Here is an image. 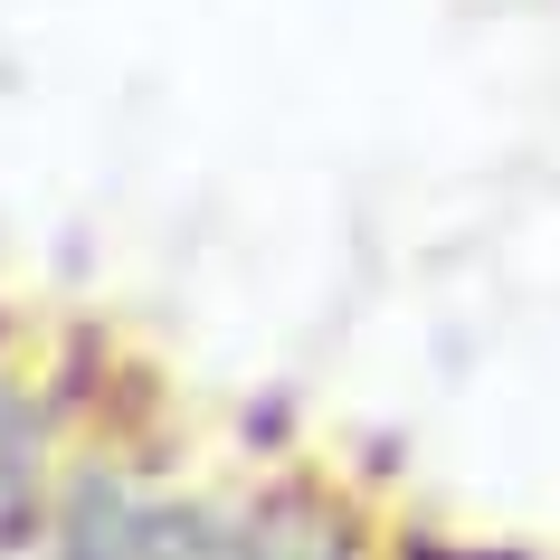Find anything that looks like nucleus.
<instances>
[{
    "label": "nucleus",
    "mask_w": 560,
    "mask_h": 560,
    "mask_svg": "<svg viewBox=\"0 0 560 560\" xmlns=\"http://www.w3.org/2000/svg\"><path fill=\"white\" fill-rule=\"evenodd\" d=\"M229 503L237 485L180 475L152 438H133L115 409H95L30 560H229Z\"/></svg>",
    "instance_id": "1"
},
{
    "label": "nucleus",
    "mask_w": 560,
    "mask_h": 560,
    "mask_svg": "<svg viewBox=\"0 0 560 560\" xmlns=\"http://www.w3.org/2000/svg\"><path fill=\"white\" fill-rule=\"evenodd\" d=\"M30 314H20V304H0V371H10V361H20V342H30Z\"/></svg>",
    "instance_id": "3"
},
{
    "label": "nucleus",
    "mask_w": 560,
    "mask_h": 560,
    "mask_svg": "<svg viewBox=\"0 0 560 560\" xmlns=\"http://www.w3.org/2000/svg\"><path fill=\"white\" fill-rule=\"evenodd\" d=\"M229 560H399L381 503L324 456H285L237 485L229 503Z\"/></svg>",
    "instance_id": "2"
}]
</instances>
